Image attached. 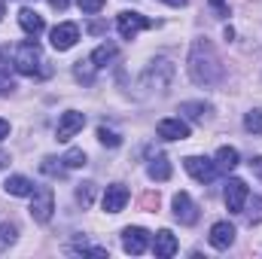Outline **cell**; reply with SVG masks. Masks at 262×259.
<instances>
[{
    "instance_id": "35",
    "label": "cell",
    "mask_w": 262,
    "mask_h": 259,
    "mask_svg": "<svg viewBox=\"0 0 262 259\" xmlns=\"http://www.w3.org/2000/svg\"><path fill=\"white\" fill-rule=\"evenodd\" d=\"M6 134H9V122H6V119H0V140H3Z\"/></svg>"
},
{
    "instance_id": "29",
    "label": "cell",
    "mask_w": 262,
    "mask_h": 259,
    "mask_svg": "<svg viewBox=\"0 0 262 259\" xmlns=\"http://www.w3.org/2000/svg\"><path fill=\"white\" fill-rule=\"evenodd\" d=\"M70 253H89V256H107L104 247H89V244H73Z\"/></svg>"
},
{
    "instance_id": "17",
    "label": "cell",
    "mask_w": 262,
    "mask_h": 259,
    "mask_svg": "<svg viewBox=\"0 0 262 259\" xmlns=\"http://www.w3.org/2000/svg\"><path fill=\"white\" fill-rule=\"evenodd\" d=\"M213 165H216V171H235L238 168V149L235 146H220Z\"/></svg>"
},
{
    "instance_id": "21",
    "label": "cell",
    "mask_w": 262,
    "mask_h": 259,
    "mask_svg": "<svg viewBox=\"0 0 262 259\" xmlns=\"http://www.w3.org/2000/svg\"><path fill=\"white\" fill-rule=\"evenodd\" d=\"M95 70H98V67H95V61H92V55H89L85 61H76L73 76H76L79 82H92V79H95Z\"/></svg>"
},
{
    "instance_id": "14",
    "label": "cell",
    "mask_w": 262,
    "mask_h": 259,
    "mask_svg": "<svg viewBox=\"0 0 262 259\" xmlns=\"http://www.w3.org/2000/svg\"><path fill=\"white\" fill-rule=\"evenodd\" d=\"M156 134L162 137V140H183V137H189V125L183 122V119H162L159 125H156Z\"/></svg>"
},
{
    "instance_id": "34",
    "label": "cell",
    "mask_w": 262,
    "mask_h": 259,
    "mask_svg": "<svg viewBox=\"0 0 262 259\" xmlns=\"http://www.w3.org/2000/svg\"><path fill=\"white\" fill-rule=\"evenodd\" d=\"M67 3H70V0H49L52 9H67Z\"/></svg>"
},
{
    "instance_id": "31",
    "label": "cell",
    "mask_w": 262,
    "mask_h": 259,
    "mask_svg": "<svg viewBox=\"0 0 262 259\" xmlns=\"http://www.w3.org/2000/svg\"><path fill=\"white\" fill-rule=\"evenodd\" d=\"M250 223H262V198H253V210H250Z\"/></svg>"
},
{
    "instance_id": "1",
    "label": "cell",
    "mask_w": 262,
    "mask_h": 259,
    "mask_svg": "<svg viewBox=\"0 0 262 259\" xmlns=\"http://www.w3.org/2000/svg\"><path fill=\"white\" fill-rule=\"evenodd\" d=\"M189 76L198 85H216L223 79V64L207 40H195V46L189 52Z\"/></svg>"
},
{
    "instance_id": "13",
    "label": "cell",
    "mask_w": 262,
    "mask_h": 259,
    "mask_svg": "<svg viewBox=\"0 0 262 259\" xmlns=\"http://www.w3.org/2000/svg\"><path fill=\"white\" fill-rule=\"evenodd\" d=\"M104 210L107 213H119V210H125V204H128V189L122 186V183H113V186H107V192H104Z\"/></svg>"
},
{
    "instance_id": "33",
    "label": "cell",
    "mask_w": 262,
    "mask_h": 259,
    "mask_svg": "<svg viewBox=\"0 0 262 259\" xmlns=\"http://www.w3.org/2000/svg\"><path fill=\"white\" fill-rule=\"evenodd\" d=\"M250 171H253V174H256V177L262 180V156H256V159H250Z\"/></svg>"
},
{
    "instance_id": "19",
    "label": "cell",
    "mask_w": 262,
    "mask_h": 259,
    "mask_svg": "<svg viewBox=\"0 0 262 259\" xmlns=\"http://www.w3.org/2000/svg\"><path fill=\"white\" fill-rule=\"evenodd\" d=\"M3 186H6V192H9V195H18V198H21V195H34V183H31L28 177H21V174L9 177Z\"/></svg>"
},
{
    "instance_id": "25",
    "label": "cell",
    "mask_w": 262,
    "mask_h": 259,
    "mask_svg": "<svg viewBox=\"0 0 262 259\" xmlns=\"http://www.w3.org/2000/svg\"><path fill=\"white\" fill-rule=\"evenodd\" d=\"M98 140H101V143H104V146H110V149H116V146H119V143H122V137H119V134H116V131L104 128V125H101V128H98Z\"/></svg>"
},
{
    "instance_id": "38",
    "label": "cell",
    "mask_w": 262,
    "mask_h": 259,
    "mask_svg": "<svg viewBox=\"0 0 262 259\" xmlns=\"http://www.w3.org/2000/svg\"><path fill=\"white\" fill-rule=\"evenodd\" d=\"M3 15H6V12H3V3H0V21H3Z\"/></svg>"
},
{
    "instance_id": "9",
    "label": "cell",
    "mask_w": 262,
    "mask_h": 259,
    "mask_svg": "<svg viewBox=\"0 0 262 259\" xmlns=\"http://www.w3.org/2000/svg\"><path fill=\"white\" fill-rule=\"evenodd\" d=\"M174 217H177V223H183V226H195L198 223V204L192 201L189 192L174 195Z\"/></svg>"
},
{
    "instance_id": "6",
    "label": "cell",
    "mask_w": 262,
    "mask_h": 259,
    "mask_svg": "<svg viewBox=\"0 0 262 259\" xmlns=\"http://www.w3.org/2000/svg\"><path fill=\"white\" fill-rule=\"evenodd\" d=\"M223 198H226V207H229V213H244V204H247V183L244 180H229L226 183V189H223Z\"/></svg>"
},
{
    "instance_id": "5",
    "label": "cell",
    "mask_w": 262,
    "mask_h": 259,
    "mask_svg": "<svg viewBox=\"0 0 262 259\" xmlns=\"http://www.w3.org/2000/svg\"><path fill=\"white\" fill-rule=\"evenodd\" d=\"M52 210H55V192L49 186L34 189V195H31V217L37 223H49L52 220Z\"/></svg>"
},
{
    "instance_id": "7",
    "label": "cell",
    "mask_w": 262,
    "mask_h": 259,
    "mask_svg": "<svg viewBox=\"0 0 262 259\" xmlns=\"http://www.w3.org/2000/svg\"><path fill=\"white\" fill-rule=\"evenodd\" d=\"M49 40H52V46H55L58 52H67V49L76 46V40H79V28H76L73 21H61V25L52 28Z\"/></svg>"
},
{
    "instance_id": "8",
    "label": "cell",
    "mask_w": 262,
    "mask_h": 259,
    "mask_svg": "<svg viewBox=\"0 0 262 259\" xmlns=\"http://www.w3.org/2000/svg\"><path fill=\"white\" fill-rule=\"evenodd\" d=\"M122 247H125V253H131V256H140V253L149 247V232L140 229V226L122 229Z\"/></svg>"
},
{
    "instance_id": "4",
    "label": "cell",
    "mask_w": 262,
    "mask_h": 259,
    "mask_svg": "<svg viewBox=\"0 0 262 259\" xmlns=\"http://www.w3.org/2000/svg\"><path fill=\"white\" fill-rule=\"evenodd\" d=\"M146 28H156V21L152 18H146V15H140V12H119L116 15V31H119V37L122 40H134L140 31H146Z\"/></svg>"
},
{
    "instance_id": "11",
    "label": "cell",
    "mask_w": 262,
    "mask_h": 259,
    "mask_svg": "<svg viewBox=\"0 0 262 259\" xmlns=\"http://www.w3.org/2000/svg\"><path fill=\"white\" fill-rule=\"evenodd\" d=\"M82 125H85V113H79V110H67L64 116L58 119V128H55V137L61 140V143H67L76 131H82Z\"/></svg>"
},
{
    "instance_id": "23",
    "label": "cell",
    "mask_w": 262,
    "mask_h": 259,
    "mask_svg": "<svg viewBox=\"0 0 262 259\" xmlns=\"http://www.w3.org/2000/svg\"><path fill=\"white\" fill-rule=\"evenodd\" d=\"M61 162H64V168H70V171H76V168H85V153H82V149H67Z\"/></svg>"
},
{
    "instance_id": "32",
    "label": "cell",
    "mask_w": 262,
    "mask_h": 259,
    "mask_svg": "<svg viewBox=\"0 0 262 259\" xmlns=\"http://www.w3.org/2000/svg\"><path fill=\"white\" fill-rule=\"evenodd\" d=\"M210 6L216 9V15H220V18H226V15H229V6H226V0H210Z\"/></svg>"
},
{
    "instance_id": "12",
    "label": "cell",
    "mask_w": 262,
    "mask_h": 259,
    "mask_svg": "<svg viewBox=\"0 0 262 259\" xmlns=\"http://www.w3.org/2000/svg\"><path fill=\"white\" fill-rule=\"evenodd\" d=\"M183 168L195 177L198 183H210V180L216 177V165H213L210 159H201V156H189V159H183Z\"/></svg>"
},
{
    "instance_id": "28",
    "label": "cell",
    "mask_w": 262,
    "mask_h": 259,
    "mask_svg": "<svg viewBox=\"0 0 262 259\" xmlns=\"http://www.w3.org/2000/svg\"><path fill=\"white\" fill-rule=\"evenodd\" d=\"M76 3H79V9H82L85 15H95V12H101V9H104V3H107V0H76Z\"/></svg>"
},
{
    "instance_id": "3",
    "label": "cell",
    "mask_w": 262,
    "mask_h": 259,
    "mask_svg": "<svg viewBox=\"0 0 262 259\" xmlns=\"http://www.w3.org/2000/svg\"><path fill=\"white\" fill-rule=\"evenodd\" d=\"M171 79H174V64L171 61H156L140 76V89L143 92H165L171 85Z\"/></svg>"
},
{
    "instance_id": "15",
    "label": "cell",
    "mask_w": 262,
    "mask_h": 259,
    "mask_svg": "<svg viewBox=\"0 0 262 259\" xmlns=\"http://www.w3.org/2000/svg\"><path fill=\"white\" fill-rule=\"evenodd\" d=\"M152 253L159 259H171L177 253V238H174V232H168V229H162L159 235H156V241H152Z\"/></svg>"
},
{
    "instance_id": "16",
    "label": "cell",
    "mask_w": 262,
    "mask_h": 259,
    "mask_svg": "<svg viewBox=\"0 0 262 259\" xmlns=\"http://www.w3.org/2000/svg\"><path fill=\"white\" fill-rule=\"evenodd\" d=\"M18 25H21V31L25 34H31V37H40L43 34V15L40 12H34V9H21L18 12Z\"/></svg>"
},
{
    "instance_id": "22",
    "label": "cell",
    "mask_w": 262,
    "mask_h": 259,
    "mask_svg": "<svg viewBox=\"0 0 262 259\" xmlns=\"http://www.w3.org/2000/svg\"><path fill=\"white\" fill-rule=\"evenodd\" d=\"M180 113H186L189 119H195V122H201L207 113H210V107L207 104H201V101H186L183 107H180Z\"/></svg>"
},
{
    "instance_id": "2",
    "label": "cell",
    "mask_w": 262,
    "mask_h": 259,
    "mask_svg": "<svg viewBox=\"0 0 262 259\" xmlns=\"http://www.w3.org/2000/svg\"><path fill=\"white\" fill-rule=\"evenodd\" d=\"M12 64L18 73L25 76H49V67H46V58H43V49L37 40H25L12 49Z\"/></svg>"
},
{
    "instance_id": "36",
    "label": "cell",
    "mask_w": 262,
    "mask_h": 259,
    "mask_svg": "<svg viewBox=\"0 0 262 259\" xmlns=\"http://www.w3.org/2000/svg\"><path fill=\"white\" fill-rule=\"evenodd\" d=\"M162 3H168V6H186L189 0H162Z\"/></svg>"
},
{
    "instance_id": "26",
    "label": "cell",
    "mask_w": 262,
    "mask_h": 259,
    "mask_svg": "<svg viewBox=\"0 0 262 259\" xmlns=\"http://www.w3.org/2000/svg\"><path fill=\"white\" fill-rule=\"evenodd\" d=\"M92 198H95V183H79V186H76V201H79L82 207H89Z\"/></svg>"
},
{
    "instance_id": "39",
    "label": "cell",
    "mask_w": 262,
    "mask_h": 259,
    "mask_svg": "<svg viewBox=\"0 0 262 259\" xmlns=\"http://www.w3.org/2000/svg\"><path fill=\"white\" fill-rule=\"evenodd\" d=\"M0 64H3V61H0Z\"/></svg>"
},
{
    "instance_id": "20",
    "label": "cell",
    "mask_w": 262,
    "mask_h": 259,
    "mask_svg": "<svg viewBox=\"0 0 262 259\" xmlns=\"http://www.w3.org/2000/svg\"><path fill=\"white\" fill-rule=\"evenodd\" d=\"M116 58V46L113 43H101L95 52H92V61H95V67H104L107 61H113Z\"/></svg>"
},
{
    "instance_id": "10",
    "label": "cell",
    "mask_w": 262,
    "mask_h": 259,
    "mask_svg": "<svg viewBox=\"0 0 262 259\" xmlns=\"http://www.w3.org/2000/svg\"><path fill=\"white\" fill-rule=\"evenodd\" d=\"M207 241H210V247H213V250H229V247L235 244V226H232L229 220L213 223V226H210Z\"/></svg>"
},
{
    "instance_id": "37",
    "label": "cell",
    "mask_w": 262,
    "mask_h": 259,
    "mask_svg": "<svg viewBox=\"0 0 262 259\" xmlns=\"http://www.w3.org/2000/svg\"><path fill=\"white\" fill-rule=\"evenodd\" d=\"M6 162H9V156H3V153H0V168H3Z\"/></svg>"
},
{
    "instance_id": "18",
    "label": "cell",
    "mask_w": 262,
    "mask_h": 259,
    "mask_svg": "<svg viewBox=\"0 0 262 259\" xmlns=\"http://www.w3.org/2000/svg\"><path fill=\"white\" fill-rule=\"evenodd\" d=\"M146 174H149L152 180H159V183H165V180H171V162H168L165 156H156V159L149 162V168H146Z\"/></svg>"
},
{
    "instance_id": "27",
    "label": "cell",
    "mask_w": 262,
    "mask_h": 259,
    "mask_svg": "<svg viewBox=\"0 0 262 259\" xmlns=\"http://www.w3.org/2000/svg\"><path fill=\"white\" fill-rule=\"evenodd\" d=\"M12 241H15V226L12 223H3L0 226V250H6Z\"/></svg>"
},
{
    "instance_id": "30",
    "label": "cell",
    "mask_w": 262,
    "mask_h": 259,
    "mask_svg": "<svg viewBox=\"0 0 262 259\" xmlns=\"http://www.w3.org/2000/svg\"><path fill=\"white\" fill-rule=\"evenodd\" d=\"M15 89V82H12V76H9V70L0 64V95H9Z\"/></svg>"
},
{
    "instance_id": "24",
    "label": "cell",
    "mask_w": 262,
    "mask_h": 259,
    "mask_svg": "<svg viewBox=\"0 0 262 259\" xmlns=\"http://www.w3.org/2000/svg\"><path fill=\"white\" fill-rule=\"evenodd\" d=\"M244 128L250 131V134H262V110H250L244 116Z\"/></svg>"
}]
</instances>
